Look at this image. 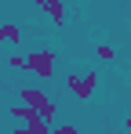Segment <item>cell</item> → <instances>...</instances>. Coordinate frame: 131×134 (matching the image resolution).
<instances>
[{
    "instance_id": "6",
    "label": "cell",
    "mask_w": 131,
    "mask_h": 134,
    "mask_svg": "<svg viewBox=\"0 0 131 134\" xmlns=\"http://www.w3.org/2000/svg\"><path fill=\"white\" fill-rule=\"evenodd\" d=\"M0 44L7 47H22V29L15 22H0Z\"/></svg>"
},
{
    "instance_id": "8",
    "label": "cell",
    "mask_w": 131,
    "mask_h": 134,
    "mask_svg": "<svg viewBox=\"0 0 131 134\" xmlns=\"http://www.w3.org/2000/svg\"><path fill=\"white\" fill-rule=\"evenodd\" d=\"M7 65H11V69H26V54L11 51V54H7Z\"/></svg>"
},
{
    "instance_id": "10",
    "label": "cell",
    "mask_w": 131,
    "mask_h": 134,
    "mask_svg": "<svg viewBox=\"0 0 131 134\" xmlns=\"http://www.w3.org/2000/svg\"><path fill=\"white\" fill-rule=\"evenodd\" d=\"M33 4H37V7H44V0H33Z\"/></svg>"
},
{
    "instance_id": "3",
    "label": "cell",
    "mask_w": 131,
    "mask_h": 134,
    "mask_svg": "<svg viewBox=\"0 0 131 134\" xmlns=\"http://www.w3.org/2000/svg\"><path fill=\"white\" fill-rule=\"evenodd\" d=\"M18 98L26 102V105L40 109V116L47 120V123H51V120H55V112H58V105H55V102H51V98H47L44 91H37V87H22V91H18Z\"/></svg>"
},
{
    "instance_id": "2",
    "label": "cell",
    "mask_w": 131,
    "mask_h": 134,
    "mask_svg": "<svg viewBox=\"0 0 131 134\" xmlns=\"http://www.w3.org/2000/svg\"><path fill=\"white\" fill-rule=\"evenodd\" d=\"M55 65H58V51L55 47H37L26 54V72L40 76V80H51L55 76Z\"/></svg>"
},
{
    "instance_id": "4",
    "label": "cell",
    "mask_w": 131,
    "mask_h": 134,
    "mask_svg": "<svg viewBox=\"0 0 131 134\" xmlns=\"http://www.w3.org/2000/svg\"><path fill=\"white\" fill-rule=\"evenodd\" d=\"M95 72H77V76H66V91L73 94V98H80V102H87L91 94H95Z\"/></svg>"
},
{
    "instance_id": "7",
    "label": "cell",
    "mask_w": 131,
    "mask_h": 134,
    "mask_svg": "<svg viewBox=\"0 0 131 134\" xmlns=\"http://www.w3.org/2000/svg\"><path fill=\"white\" fill-rule=\"evenodd\" d=\"M95 54H98L102 62H113V58H117V51H113L109 44H98V47H95Z\"/></svg>"
},
{
    "instance_id": "1",
    "label": "cell",
    "mask_w": 131,
    "mask_h": 134,
    "mask_svg": "<svg viewBox=\"0 0 131 134\" xmlns=\"http://www.w3.org/2000/svg\"><path fill=\"white\" fill-rule=\"evenodd\" d=\"M7 112L22 123L15 134H51V123L40 116V109H33V105H11Z\"/></svg>"
},
{
    "instance_id": "9",
    "label": "cell",
    "mask_w": 131,
    "mask_h": 134,
    "mask_svg": "<svg viewBox=\"0 0 131 134\" xmlns=\"http://www.w3.org/2000/svg\"><path fill=\"white\" fill-rule=\"evenodd\" d=\"M55 134H77V127L73 123H62V127H55Z\"/></svg>"
},
{
    "instance_id": "5",
    "label": "cell",
    "mask_w": 131,
    "mask_h": 134,
    "mask_svg": "<svg viewBox=\"0 0 131 134\" xmlns=\"http://www.w3.org/2000/svg\"><path fill=\"white\" fill-rule=\"evenodd\" d=\"M44 11H47L51 25H58V29L66 25V0H44Z\"/></svg>"
}]
</instances>
